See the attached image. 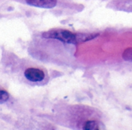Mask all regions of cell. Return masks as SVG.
Listing matches in <instances>:
<instances>
[{"label":"cell","mask_w":132,"mask_h":130,"mask_svg":"<svg viewBox=\"0 0 132 130\" xmlns=\"http://www.w3.org/2000/svg\"><path fill=\"white\" fill-rule=\"evenodd\" d=\"M24 75L27 80L32 82L41 81L44 80L45 77V75L43 71L38 68H27L24 72Z\"/></svg>","instance_id":"cell-2"},{"label":"cell","mask_w":132,"mask_h":130,"mask_svg":"<svg viewBox=\"0 0 132 130\" xmlns=\"http://www.w3.org/2000/svg\"><path fill=\"white\" fill-rule=\"evenodd\" d=\"M83 128L86 130H98V129H100V126H99V123L97 122L89 121L85 123Z\"/></svg>","instance_id":"cell-4"},{"label":"cell","mask_w":132,"mask_h":130,"mask_svg":"<svg viewBox=\"0 0 132 130\" xmlns=\"http://www.w3.org/2000/svg\"><path fill=\"white\" fill-rule=\"evenodd\" d=\"M98 34H79L73 33L71 31L66 30H51L50 31L44 32L42 36L46 39H55L61 42L67 43H78L89 40L96 37Z\"/></svg>","instance_id":"cell-1"},{"label":"cell","mask_w":132,"mask_h":130,"mask_svg":"<svg viewBox=\"0 0 132 130\" xmlns=\"http://www.w3.org/2000/svg\"><path fill=\"white\" fill-rule=\"evenodd\" d=\"M122 57L125 60L132 61V47H129V48L126 49L123 51Z\"/></svg>","instance_id":"cell-5"},{"label":"cell","mask_w":132,"mask_h":130,"mask_svg":"<svg viewBox=\"0 0 132 130\" xmlns=\"http://www.w3.org/2000/svg\"><path fill=\"white\" fill-rule=\"evenodd\" d=\"M10 98L9 93L6 91L0 90V104L6 102Z\"/></svg>","instance_id":"cell-6"},{"label":"cell","mask_w":132,"mask_h":130,"mask_svg":"<svg viewBox=\"0 0 132 130\" xmlns=\"http://www.w3.org/2000/svg\"><path fill=\"white\" fill-rule=\"evenodd\" d=\"M26 2L30 6L44 9H51L57 5V0H26Z\"/></svg>","instance_id":"cell-3"}]
</instances>
